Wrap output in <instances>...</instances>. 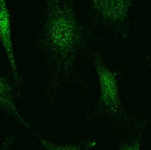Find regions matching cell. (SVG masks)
<instances>
[{"instance_id": "obj_1", "label": "cell", "mask_w": 151, "mask_h": 150, "mask_svg": "<svg viewBox=\"0 0 151 150\" xmlns=\"http://www.w3.org/2000/svg\"><path fill=\"white\" fill-rule=\"evenodd\" d=\"M43 4L36 45L47 70L44 97L54 104L66 87L83 84L76 60L89 49L96 34L78 19L76 0H43Z\"/></svg>"}, {"instance_id": "obj_2", "label": "cell", "mask_w": 151, "mask_h": 150, "mask_svg": "<svg viewBox=\"0 0 151 150\" xmlns=\"http://www.w3.org/2000/svg\"><path fill=\"white\" fill-rule=\"evenodd\" d=\"M86 57L93 64L99 84L97 100L89 111L87 120L96 121L98 119L107 118L118 133H124L138 125L146 115L131 113L124 107L120 95V78L123 74V70H111L98 49L89 48Z\"/></svg>"}, {"instance_id": "obj_3", "label": "cell", "mask_w": 151, "mask_h": 150, "mask_svg": "<svg viewBox=\"0 0 151 150\" xmlns=\"http://www.w3.org/2000/svg\"><path fill=\"white\" fill-rule=\"evenodd\" d=\"M88 19L94 28L115 39H127L130 10L135 0H88Z\"/></svg>"}, {"instance_id": "obj_4", "label": "cell", "mask_w": 151, "mask_h": 150, "mask_svg": "<svg viewBox=\"0 0 151 150\" xmlns=\"http://www.w3.org/2000/svg\"><path fill=\"white\" fill-rule=\"evenodd\" d=\"M0 45L2 47L8 60L9 75L15 83L19 95L24 85L23 78L19 72L12 39V16L6 0H0Z\"/></svg>"}, {"instance_id": "obj_5", "label": "cell", "mask_w": 151, "mask_h": 150, "mask_svg": "<svg viewBox=\"0 0 151 150\" xmlns=\"http://www.w3.org/2000/svg\"><path fill=\"white\" fill-rule=\"evenodd\" d=\"M19 96V95L11 76L0 75V110L6 118L15 121L28 131H32L30 123L23 117L19 108L17 102Z\"/></svg>"}, {"instance_id": "obj_6", "label": "cell", "mask_w": 151, "mask_h": 150, "mask_svg": "<svg viewBox=\"0 0 151 150\" xmlns=\"http://www.w3.org/2000/svg\"><path fill=\"white\" fill-rule=\"evenodd\" d=\"M148 120L149 115L147 114L138 125L122 133L120 138L108 150H144L143 136Z\"/></svg>"}, {"instance_id": "obj_7", "label": "cell", "mask_w": 151, "mask_h": 150, "mask_svg": "<svg viewBox=\"0 0 151 150\" xmlns=\"http://www.w3.org/2000/svg\"><path fill=\"white\" fill-rule=\"evenodd\" d=\"M32 133L45 150H92L98 145V140L96 139H85L75 144H71V143L60 144V143H56L45 138L44 136L34 131H32Z\"/></svg>"}, {"instance_id": "obj_8", "label": "cell", "mask_w": 151, "mask_h": 150, "mask_svg": "<svg viewBox=\"0 0 151 150\" xmlns=\"http://www.w3.org/2000/svg\"><path fill=\"white\" fill-rule=\"evenodd\" d=\"M13 144V137L9 136V137L4 139L3 143L0 144V150H11L10 146Z\"/></svg>"}, {"instance_id": "obj_9", "label": "cell", "mask_w": 151, "mask_h": 150, "mask_svg": "<svg viewBox=\"0 0 151 150\" xmlns=\"http://www.w3.org/2000/svg\"><path fill=\"white\" fill-rule=\"evenodd\" d=\"M148 14L151 15V13H148ZM150 58H151V52H150V53H149L147 57H145L144 58H142V60H150Z\"/></svg>"}]
</instances>
